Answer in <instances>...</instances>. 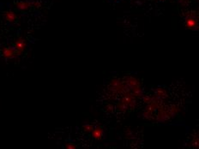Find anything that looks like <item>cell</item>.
<instances>
[{
  "instance_id": "1",
  "label": "cell",
  "mask_w": 199,
  "mask_h": 149,
  "mask_svg": "<svg viewBox=\"0 0 199 149\" xmlns=\"http://www.w3.org/2000/svg\"><path fill=\"white\" fill-rule=\"evenodd\" d=\"M2 54H3V57L5 58H14L20 55L15 48H11V47L3 48L2 51Z\"/></svg>"
},
{
  "instance_id": "2",
  "label": "cell",
  "mask_w": 199,
  "mask_h": 149,
  "mask_svg": "<svg viewBox=\"0 0 199 149\" xmlns=\"http://www.w3.org/2000/svg\"><path fill=\"white\" fill-rule=\"evenodd\" d=\"M14 48L17 51V52L21 55L23 51H24V50H25V48H26V42H25V40L23 39H22V38H19L16 42H15V44H14Z\"/></svg>"
},
{
  "instance_id": "3",
  "label": "cell",
  "mask_w": 199,
  "mask_h": 149,
  "mask_svg": "<svg viewBox=\"0 0 199 149\" xmlns=\"http://www.w3.org/2000/svg\"><path fill=\"white\" fill-rule=\"evenodd\" d=\"M16 7L21 11H26L31 7V3L28 1H21L16 3Z\"/></svg>"
},
{
  "instance_id": "4",
  "label": "cell",
  "mask_w": 199,
  "mask_h": 149,
  "mask_svg": "<svg viewBox=\"0 0 199 149\" xmlns=\"http://www.w3.org/2000/svg\"><path fill=\"white\" fill-rule=\"evenodd\" d=\"M197 24H198V21L195 17L193 16H189L187 19H186V22H185V25L187 26L188 28H191V29H193L197 27Z\"/></svg>"
},
{
  "instance_id": "5",
  "label": "cell",
  "mask_w": 199,
  "mask_h": 149,
  "mask_svg": "<svg viewBox=\"0 0 199 149\" xmlns=\"http://www.w3.org/2000/svg\"><path fill=\"white\" fill-rule=\"evenodd\" d=\"M4 17H5V19H6V21H7L8 22H14L16 20V18H17L16 13L13 12V11H10V10L5 12Z\"/></svg>"
},
{
  "instance_id": "6",
  "label": "cell",
  "mask_w": 199,
  "mask_h": 149,
  "mask_svg": "<svg viewBox=\"0 0 199 149\" xmlns=\"http://www.w3.org/2000/svg\"><path fill=\"white\" fill-rule=\"evenodd\" d=\"M93 136L96 139H100L101 136H102V129H100V128H97L94 130L93 132Z\"/></svg>"
},
{
  "instance_id": "7",
  "label": "cell",
  "mask_w": 199,
  "mask_h": 149,
  "mask_svg": "<svg viewBox=\"0 0 199 149\" xmlns=\"http://www.w3.org/2000/svg\"><path fill=\"white\" fill-rule=\"evenodd\" d=\"M66 149H76V147L73 146V145H71V144H69L66 147Z\"/></svg>"
},
{
  "instance_id": "8",
  "label": "cell",
  "mask_w": 199,
  "mask_h": 149,
  "mask_svg": "<svg viewBox=\"0 0 199 149\" xmlns=\"http://www.w3.org/2000/svg\"><path fill=\"white\" fill-rule=\"evenodd\" d=\"M179 1H181V2H182V1H185V0H179Z\"/></svg>"
}]
</instances>
